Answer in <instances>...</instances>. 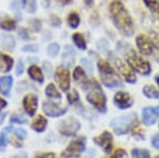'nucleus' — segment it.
I'll return each mask as SVG.
<instances>
[{"mask_svg": "<svg viewBox=\"0 0 159 158\" xmlns=\"http://www.w3.org/2000/svg\"><path fill=\"white\" fill-rule=\"evenodd\" d=\"M109 15L116 29L125 35L131 37L134 34L133 20L120 0H113L109 4Z\"/></svg>", "mask_w": 159, "mask_h": 158, "instance_id": "f257e3e1", "label": "nucleus"}, {"mask_svg": "<svg viewBox=\"0 0 159 158\" xmlns=\"http://www.w3.org/2000/svg\"><path fill=\"white\" fill-rule=\"evenodd\" d=\"M81 86L83 91L86 92V100L89 103L102 114H105L107 110V98L97 80L94 78L85 79L81 82Z\"/></svg>", "mask_w": 159, "mask_h": 158, "instance_id": "f03ea898", "label": "nucleus"}, {"mask_svg": "<svg viewBox=\"0 0 159 158\" xmlns=\"http://www.w3.org/2000/svg\"><path fill=\"white\" fill-rule=\"evenodd\" d=\"M98 70L102 82L106 88H116L123 86L121 77L116 73V71L113 70V68L108 61H106L105 59H99Z\"/></svg>", "mask_w": 159, "mask_h": 158, "instance_id": "7ed1b4c3", "label": "nucleus"}, {"mask_svg": "<svg viewBox=\"0 0 159 158\" xmlns=\"http://www.w3.org/2000/svg\"><path fill=\"white\" fill-rule=\"evenodd\" d=\"M126 62L130 65L131 69L134 72L140 74V75H150L151 74V65L149 64V61H145L142 56H140L136 51H134L133 49H129L126 52Z\"/></svg>", "mask_w": 159, "mask_h": 158, "instance_id": "20e7f679", "label": "nucleus"}, {"mask_svg": "<svg viewBox=\"0 0 159 158\" xmlns=\"http://www.w3.org/2000/svg\"><path fill=\"white\" fill-rule=\"evenodd\" d=\"M137 125V117L135 114L124 115L121 117H116L110 122V127L112 128L116 134L124 135L131 131Z\"/></svg>", "mask_w": 159, "mask_h": 158, "instance_id": "39448f33", "label": "nucleus"}, {"mask_svg": "<svg viewBox=\"0 0 159 158\" xmlns=\"http://www.w3.org/2000/svg\"><path fill=\"white\" fill-rule=\"evenodd\" d=\"M85 150V138L83 136L73 139L67 149L61 153L62 158H74L82 154Z\"/></svg>", "mask_w": 159, "mask_h": 158, "instance_id": "423d86ee", "label": "nucleus"}, {"mask_svg": "<svg viewBox=\"0 0 159 158\" xmlns=\"http://www.w3.org/2000/svg\"><path fill=\"white\" fill-rule=\"evenodd\" d=\"M55 80L61 91L69 92L71 88V74L70 71L65 65H58L54 73Z\"/></svg>", "mask_w": 159, "mask_h": 158, "instance_id": "0eeeda50", "label": "nucleus"}, {"mask_svg": "<svg viewBox=\"0 0 159 158\" xmlns=\"http://www.w3.org/2000/svg\"><path fill=\"white\" fill-rule=\"evenodd\" d=\"M80 127H81V124L78 122V120L70 117L61 122V124L58 126V131L61 135L74 136L79 131Z\"/></svg>", "mask_w": 159, "mask_h": 158, "instance_id": "6e6552de", "label": "nucleus"}, {"mask_svg": "<svg viewBox=\"0 0 159 158\" xmlns=\"http://www.w3.org/2000/svg\"><path fill=\"white\" fill-rule=\"evenodd\" d=\"M115 65L116 71L120 73L122 78L128 83H135L136 82V75L135 72L131 69V67L127 62L123 61L122 59L116 58L115 61Z\"/></svg>", "mask_w": 159, "mask_h": 158, "instance_id": "1a4fd4ad", "label": "nucleus"}, {"mask_svg": "<svg viewBox=\"0 0 159 158\" xmlns=\"http://www.w3.org/2000/svg\"><path fill=\"white\" fill-rule=\"evenodd\" d=\"M135 43L136 46L139 48V52L143 55L150 56L154 52V46L152 44L151 38H149V35H146L143 34H139L135 38Z\"/></svg>", "mask_w": 159, "mask_h": 158, "instance_id": "9d476101", "label": "nucleus"}, {"mask_svg": "<svg viewBox=\"0 0 159 158\" xmlns=\"http://www.w3.org/2000/svg\"><path fill=\"white\" fill-rule=\"evenodd\" d=\"M67 107L59 106L58 104L52 102V101H45L43 103V111L45 112V115L51 118L61 117L67 112Z\"/></svg>", "mask_w": 159, "mask_h": 158, "instance_id": "9b49d317", "label": "nucleus"}, {"mask_svg": "<svg viewBox=\"0 0 159 158\" xmlns=\"http://www.w3.org/2000/svg\"><path fill=\"white\" fill-rule=\"evenodd\" d=\"M94 142H95V144H97L99 147L105 152V153L108 154L111 152L112 147H113V139H112L111 133L108 132V131H104L100 135L96 136L94 138Z\"/></svg>", "mask_w": 159, "mask_h": 158, "instance_id": "f8f14e48", "label": "nucleus"}, {"mask_svg": "<svg viewBox=\"0 0 159 158\" xmlns=\"http://www.w3.org/2000/svg\"><path fill=\"white\" fill-rule=\"evenodd\" d=\"M143 122L147 126H152L158 120L159 117V107L148 106L143 109Z\"/></svg>", "mask_w": 159, "mask_h": 158, "instance_id": "ddd939ff", "label": "nucleus"}, {"mask_svg": "<svg viewBox=\"0 0 159 158\" xmlns=\"http://www.w3.org/2000/svg\"><path fill=\"white\" fill-rule=\"evenodd\" d=\"M39 98L34 94H28L23 98V107L29 117H34L37 112Z\"/></svg>", "mask_w": 159, "mask_h": 158, "instance_id": "4468645a", "label": "nucleus"}, {"mask_svg": "<svg viewBox=\"0 0 159 158\" xmlns=\"http://www.w3.org/2000/svg\"><path fill=\"white\" fill-rule=\"evenodd\" d=\"M113 102H115L116 106L120 109H127L130 108L133 104V99L131 98V96L126 92H118L115 95L113 98Z\"/></svg>", "mask_w": 159, "mask_h": 158, "instance_id": "2eb2a0df", "label": "nucleus"}, {"mask_svg": "<svg viewBox=\"0 0 159 158\" xmlns=\"http://www.w3.org/2000/svg\"><path fill=\"white\" fill-rule=\"evenodd\" d=\"M75 50L72 48L70 45H66L65 48H64V53H62V62H64V65L67 67L68 69L71 68L72 65H74V61H75Z\"/></svg>", "mask_w": 159, "mask_h": 158, "instance_id": "dca6fc26", "label": "nucleus"}, {"mask_svg": "<svg viewBox=\"0 0 159 158\" xmlns=\"http://www.w3.org/2000/svg\"><path fill=\"white\" fill-rule=\"evenodd\" d=\"M14 79L11 76H1L0 77V93L3 96H10L11 88H13Z\"/></svg>", "mask_w": 159, "mask_h": 158, "instance_id": "f3484780", "label": "nucleus"}, {"mask_svg": "<svg viewBox=\"0 0 159 158\" xmlns=\"http://www.w3.org/2000/svg\"><path fill=\"white\" fill-rule=\"evenodd\" d=\"M14 67V59L10 55L0 52V72L8 73Z\"/></svg>", "mask_w": 159, "mask_h": 158, "instance_id": "a211bd4d", "label": "nucleus"}, {"mask_svg": "<svg viewBox=\"0 0 159 158\" xmlns=\"http://www.w3.org/2000/svg\"><path fill=\"white\" fill-rule=\"evenodd\" d=\"M0 45L7 51L11 52L15 50L16 42H15V38L11 34H2L1 38H0Z\"/></svg>", "mask_w": 159, "mask_h": 158, "instance_id": "6ab92c4d", "label": "nucleus"}, {"mask_svg": "<svg viewBox=\"0 0 159 158\" xmlns=\"http://www.w3.org/2000/svg\"><path fill=\"white\" fill-rule=\"evenodd\" d=\"M28 76L34 80V81H37L39 83H43L44 82V74L43 71L41 70V68H39L38 65H31L30 67L28 68L27 70Z\"/></svg>", "mask_w": 159, "mask_h": 158, "instance_id": "aec40b11", "label": "nucleus"}, {"mask_svg": "<svg viewBox=\"0 0 159 158\" xmlns=\"http://www.w3.org/2000/svg\"><path fill=\"white\" fill-rule=\"evenodd\" d=\"M47 125H48L47 119L45 118V117H43V115H39L38 117H35L34 122H32L31 128L35 131V132L41 133V132H44V131H45V129H46V127H47Z\"/></svg>", "mask_w": 159, "mask_h": 158, "instance_id": "412c9836", "label": "nucleus"}, {"mask_svg": "<svg viewBox=\"0 0 159 158\" xmlns=\"http://www.w3.org/2000/svg\"><path fill=\"white\" fill-rule=\"evenodd\" d=\"M149 38H151L154 50L156 51V61L159 62V28H154L150 30Z\"/></svg>", "mask_w": 159, "mask_h": 158, "instance_id": "4be33fe9", "label": "nucleus"}, {"mask_svg": "<svg viewBox=\"0 0 159 158\" xmlns=\"http://www.w3.org/2000/svg\"><path fill=\"white\" fill-rule=\"evenodd\" d=\"M146 7L151 11V14L159 21V1L158 0H143Z\"/></svg>", "mask_w": 159, "mask_h": 158, "instance_id": "5701e85b", "label": "nucleus"}, {"mask_svg": "<svg viewBox=\"0 0 159 158\" xmlns=\"http://www.w3.org/2000/svg\"><path fill=\"white\" fill-rule=\"evenodd\" d=\"M45 94H46V96L49 98V99H52V100H61V93L57 91V88H55V85L53 84V83H49V84L46 86Z\"/></svg>", "mask_w": 159, "mask_h": 158, "instance_id": "b1692460", "label": "nucleus"}, {"mask_svg": "<svg viewBox=\"0 0 159 158\" xmlns=\"http://www.w3.org/2000/svg\"><path fill=\"white\" fill-rule=\"evenodd\" d=\"M21 7L29 14H34L38 10V3L35 0H21Z\"/></svg>", "mask_w": 159, "mask_h": 158, "instance_id": "393cba45", "label": "nucleus"}, {"mask_svg": "<svg viewBox=\"0 0 159 158\" xmlns=\"http://www.w3.org/2000/svg\"><path fill=\"white\" fill-rule=\"evenodd\" d=\"M72 40H73L75 46L80 50H85L86 49V42L85 38L83 37V34H81L80 32H75L72 35Z\"/></svg>", "mask_w": 159, "mask_h": 158, "instance_id": "a878e982", "label": "nucleus"}, {"mask_svg": "<svg viewBox=\"0 0 159 158\" xmlns=\"http://www.w3.org/2000/svg\"><path fill=\"white\" fill-rule=\"evenodd\" d=\"M0 28L4 31H13L17 28V21L11 18L2 20L0 22Z\"/></svg>", "mask_w": 159, "mask_h": 158, "instance_id": "bb28decb", "label": "nucleus"}, {"mask_svg": "<svg viewBox=\"0 0 159 158\" xmlns=\"http://www.w3.org/2000/svg\"><path fill=\"white\" fill-rule=\"evenodd\" d=\"M68 24L71 28L76 29L80 25V17L76 11H71L68 16Z\"/></svg>", "mask_w": 159, "mask_h": 158, "instance_id": "cd10ccee", "label": "nucleus"}, {"mask_svg": "<svg viewBox=\"0 0 159 158\" xmlns=\"http://www.w3.org/2000/svg\"><path fill=\"white\" fill-rule=\"evenodd\" d=\"M143 93L146 97L151 99H159V91L153 85H146L143 89Z\"/></svg>", "mask_w": 159, "mask_h": 158, "instance_id": "c85d7f7f", "label": "nucleus"}, {"mask_svg": "<svg viewBox=\"0 0 159 158\" xmlns=\"http://www.w3.org/2000/svg\"><path fill=\"white\" fill-rule=\"evenodd\" d=\"M73 79L75 81H83V80L86 79V75H85V71L83 69L82 67H80V65H78L76 67L73 71Z\"/></svg>", "mask_w": 159, "mask_h": 158, "instance_id": "c756f323", "label": "nucleus"}, {"mask_svg": "<svg viewBox=\"0 0 159 158\" xmlns=\"http://www.w3.org/2000/svg\"><path fill=\"white\" fill-rule=\"evenodd\" d=\"M132 158H151L150 152L146 149H133L131 152Z\"/></svg>", "mask_w": 159, "mask_h": 158, "instance_id": "7c9ffc66", "label": "nucleus"}, {"mask_svg": "<svg viewBox=\"0 0 159 158\" xmlns=\"http://www.w3.org/2000/svg\"><path fill=\"white\" fill-rule=\"evenodd\" d=\"M59 51H61V46H59L58 43H51L47 47V53L50 57H56Z\"/></svg>", "mask_w": 159, "mask_h": 158, "instance_id": "2f4dec72", "label": "nucleus"}, {"mask_svg": "<svg viewBox=\"0 0 159 158\" xmlns=\"http://www.w3.org/2000/svg\"><path fill=\"white\" fill-rule=\"evenodd\" d=\"M67 99H68V102L70 104H75V103L79 102V94H78V92L76 89H72L71 92H68Z\"/></svg>", "mask_w": 159, "mask_h": 158, "instance_id": "473e14b6", "label": "nucleus"}, {"mask_svg": "<svg viewBox=\"0 0 159 158\" xmlns=\"http://www.w3.org/2000/svg\"><path fill=\"white\" fill-rule=\"evenodd\" d=\"M10 122L11 123H14V124H26L27 123V120H26L24 117H22V115H20L18 114H14L11 115Z\"/></svg>", "mask_w": 159, "mask_h": 158, "instance_id": "72a5a7b5", "label": "nucleus"}, {"mask_svg": "<svg viewBox=\"0 0 159 158\" xmlns=\"http://www.w3.org/2000/svg\"><path fill=\"white\" fill-rule=\"evenodd\" d=\"M13 133L17 136V138H19L21 141L27 138V132H26L25 129H22V128H14Z\"/></svg>", "mask_w": 159, "mask_h": 158, "instance_id": "f704fd0d", "label": "nucleus"}, {"mask_svg": "<svg viewBox=\"0 0 159 158\" xmlns=\"http://www.w3.org/2000/svg\"><path fill=\"white\" fill-rule=\"evenodd\" d=\"M23 52H27V53H37L39 52V46L35 44H30V45H25L22 48Z\"/></svg>", "mask_w": 159, "mask_h": 158, "instance_id": "c9c22d12", "label": "nucleus"}, {"mask_svg": "<svg viewBox=\"0 0 159 158\" xmlns=\"http://www.w3.org/2000/svg\"><path fill=\"white\" fill-rule=\"evenodd\" d=\"M110 158H128V154L124 149H116Z\"/></svg>", "mask_w": 159, "mask_h": 158, "instance_id": "e433bc0d", "label": "nucleus"}, {"mask_svg": "<svg viewBox=\"0 0 159 158\" xmlns=\"http://www.w3.org/2000/svg\"><path fill=\"white\" fill-rule=\"evenodd\" d=\"M7 131L5 130V128H4V130L2 131L1 133H0V147H7V142H8V139H7Z\"/></svg>", "mask_w": 159, "mask_h": 158, "instance_id": "4c0bfd02", "label": "nucleus"}, {"mask_svg": "<svg viewBox=\"0 0 159 158\" xmlns=\"http://www.w3.org/2000/svg\"><path fill=\"white\" fill-rule=\"evenodd\" d=\"M8 139V142L10 144H11L14 146V147H16V148H21L23 146L22 144V142H21V139L19 138H14V136H11V138H7Z\"/></svg>", "mask_w": 159, "mask_h": 158, "instance_id": "58836bf2", "label": "nucleus"}, {"mask_svg": "<svg viewBox=\"0 0 159 158\" xmlns=\"http://www.w3.org/2000/svg\"><path fill=\"white\" fill-rule=\"evenodd\" d=\"M23 73H24V62L22 61V58H19L17 62V67H16V75L21 76Z\"/></svg>", "mask_w": 159, "mask_h": 158, "instance_id": "ea45409f", "label": "nucleus"}, {"mask_svg": "<svg viewBox=\"0 0 159 158\" xmlns=\"http://www.w3.org/2000/svg\"><path fill=\"white\" fill-rule=\"evenodd\" d=\"M80 61H81L82 65H83V67H85V69L88 71H89V72H93V71H94L93 64L89 61L88 58H81V59H80Z\"/></svg>", "mask_w": 159, "mask_h": 158, "instance_id": "a19ab883", "label": "nucleus"}, {"mask_svg": "<svg viewBox=\"0 0 159 158\" xmlns=\"http://www.w3.org/2000/svg\"><path fill=\"white\" fill-rule=\"evenodd\" d=\"M61 24V19H59L57 16H55V15H52V16H51V25H52L53 27H59Z\"/></svg>", "mask_w": 159, "mask_h": 158, "instance_id": "79ce46f5", "label": "nucleus"}, {"mask_svg": "<svg viewBox=\"0 0 159 158\" xmlns=\"http://www.w3.org/2000/svg\"><path fill=\"white\" fill-rule=\"evenodd\" d=\"M43 68H44L45 72L47 73V75L51 76V74H52V65L50 64V61H44Z\"/></svg>", "mask_w": 159, "mask_h": 158, "instance_id": "37998d69", "label": "nucleus"}, {"mask_svg": "<svg viewBox=\"0 0 159 158\" xmlns=\"http://www.w3.org/2000/svg\"><path fill=\"white\" fill-rule=\"evenodd\" d=\"M31 26H32V29H34L35 32L40 31L41 27H42V24H41L40 20H37V19L31 20Z\"/></svg>", "mask_w": 159, "mask_h": 158, "instance_id": "c03bdc74", "label": "nucleus"}, {"mask_svg": "<svg viewBox=\"0 0 159 158\" xmlns=\"http://www.w3.org/2000/svg\"><path fill=\"white\" fill-rule=\"evenodd\" d=\"M35 158H57L56 155L52 152H48V153H41V154H38Z\"/></svg>", "mask_w": 159, "mask_h": 158, "instance_id": "a18cd8bd", "label": "nucleus"}, {"mask_svg": "<svg viewBox=\"0 0 159 158\" xmlns=\"http://www.w3.org/2000/svg\"><path fill=\"white\" fill-rule=\"evenodd\" d=\"M19 35L21 37V38H23V40H29V38H30L29 34H28V31L26 28H21L19 30Z\"/></svg>", "mask_w": 159, "mask_h": 158, "instance_id": "49530a36", "label": "nucleus"}, {"mask_svg": "<svg viewBox=\"0 0 159 158\" xmlns=\"http://www.w3.org/2000/svg\"><path fill=\"white\" fill-rule=\"evenodd\" d=\"M152 146L155 149H159V133L155 134L152 138Z\"/></svg>", "mask_w": 159, "mask_h": 158, "instance_id": "de8ad7c7", "label": "nucleus"}, {"mask_svg": "<svg viewBox=\"0 0 159 158\" xmlns=\"http://www.w3.org/2000/svg\"><path fill=\"white\" fill-rule=\"evenodd\" d=\"M7 106V100L3 99V98H1L0 97V111H1L2 109L5 108V107Z\"/></svg>", "mask_w": 159, "mask_h": 158, "instance_id": "09e8293b", "label": "nucleus"}, {"mask_svg": "<svg viewBox=\"0 0 159 158\" xmlns=\"http://www.w3.org/2000/svg\"><path fill=\"white\" fill-rule=\"evenodd\" d=\"M7 111H4V112H0V126H1L2 123H3V122H4L5 118H7Z\"/></svg>", "mask_w": 159, "mask_h": 158, "instance_id": "8fccbe9b", "label": "nucleus"}, {"mask_svg": "<svg viewBox=\"0 0 159 158\" xmlns=\"http://www.w3.org/2000/svg\"><path fill=\"white\" fill-rule=\"evenodd\" d=\"M58 1L61 2L62 5H68L69 3H71L72 0H58Z\"/></svg>", "mask_w": 159, "mask_h": 158, "instance_id": "3c124183", "label": "nucleus"}, {"mask_svg": "<svg viewBox=\"0 0 159 158\" xmlns=\"http://www.w3.org/2000/svg\"><path fill=\"white\" fill-rule=\"evenodd\" d=\"M84 3L85 5H88V7H91V5L94 3V0H84Z\"/></svg>", "mask_w": 159, "mask_h": 158, "instance_id": "603ef678", "label": "nucleus"}, {"mask_svg": "<svg viewBox=\"0 0 159 158\" xmlns=\"http://www.w3.org/2000/svg\"><path fill=\"white\" fill-rule=\"evenodd\" d=\"M155 81L157 82V84H158V86H159V74H158V75H156V76H155Z\"/></svg>", "mask_w": 159, "mask_h": 158, "instance_id": "864d4df0", "label": "nucleus"}, {"mask_svg": "<svg viewBox=\"0 0 159 158\" xmlns=\"http://www.w3.org/2000/svg\"><path fill=\"white\" fill-rule=\"evenodd\" d=\"M155 158H159V156H157V157H155Z\"/></svg>", "mask_w": 159, "mask_h": 158, "instance_id": "5fc2aeb1", "label": "nucleus"}]
</instances>
